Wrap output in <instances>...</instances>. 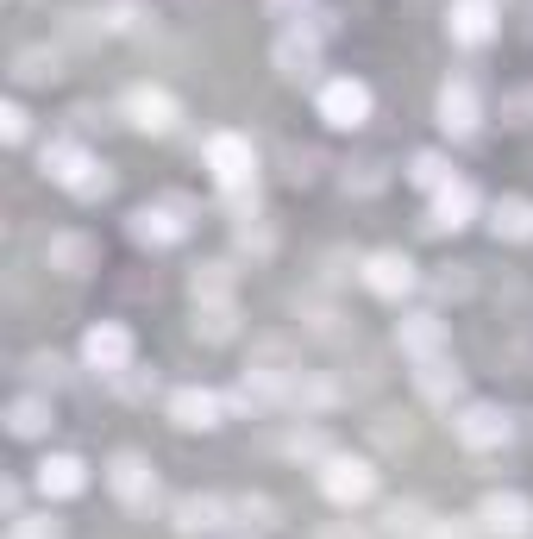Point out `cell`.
<instances>
[{"label": "cell", "instance_id": "6da1fadb", "mask_svg": "<svg viewBox=\"0 0 533 539\" xmlns=\"http://www.w3.org/2000/svg\"><path fill=\"white\" fill-rule=\"evenodd\" d=\"M126 358H132V339L120 326H95V333H88V364L95 370H120Z\"/></svg>", "mask_w": 533, "mask_h": 539}, {"label": "cell", "instance_id": "7a4b0ae2", "mask_svg": "<svg viewBox=\"0 0 533 539\" xmlns=\"http://www.w3.org/2000/svg\"><path fill=\"white\" fill-rule=\"evenodd\" d=\"M364 107H370V95H364L358 82H333V88H327V120H333V126H358Z\"/></svg>", "mask_w": 533, "mask_h": 539}, {"label": "cell", "instance_id": "3957f363", "mask_svg": "<svg viewBox=\"0 0 533 539\" xmlns=\"http://www.w3.org/2000/svg\"><path fill=\"white\" fill-rule=\"evenodd\" d=\"M214 176L226 182V189H239V182L251 176V151L239 145V138H214Z\"/></svg>", "mask_w": 533, "mask_h": 539}, {"label": "cell", "instance_id": "277c9868", "mask_svg": "<svg viewBox=\"0 0 533 539\" xmlns=\"http://www.w3.org/2000/svg\"><path fill=\"white\" fill-rule=\"evenodd\" d=\"M38 489H44V496H51V489H57V496H76V489H82V464L76 458H44L38 464Z\"/></svg>", "mask_w": 533, "mask_h": 539}, {"label": "cell", "instance_id": "5b68a950", "mask_svg": "<svg viewBox=\"0 0 533 539\" xmlns=\"http://www.w3.org/2000/svg\"><path fill=\"white\" fill-rule=\"evenodd\" d=\"M327 489H333L339 502H358L364 489H370V471H364V464H333V477H327Z\"/></svg>", "mask_w": 533, "mask_h": 539}, {"label": "cell", "instance_id": "8992f818", "mask_svg": "<svg viewBox=\"0 0 533 539\" xmlns=\"http://www.w3.org/2000/svg\"><path fill=\"white\" fill-rule=\"evenodd\" d=\"M439 113H446V126L471 132V126H477V101H471V88H446V101H439Z\"/></svg>", "mask_w": 533, "mask_h": 539}, {"label": "cell", "instance_id": "52a82bcc", "mask_svg": "<svg viewBox=\"0 0 533 539\" xmlns=\"http://www.w3.org/2000/svg\"><path fill=\"white\" fill-rule=\"evenodd\" d=\"M370 289H383V295L408 289V257H377V264H370Z\"/></svg>", "mask_w": 533, "mask_h": 539}, {"label": "cell", "instance_id": "ba28073f", "mask_svg": "<svg viewBox=\"0 0 533 539\" xmlns=\"http://www.w3.org/2000/svg\"><path fill=\"white\" fill-rule=\"evenodd\" d=\"M176 420L182 427H214V395H176Z\"/></svg>", "mask_w": 533, "mask_h": 539}, {"label": "cell", "instance_id": "9c48e42d", "mask_svg": "<svg viewBox=\"0 0 533 539\" xmlns=\"http://www.w3.org/2000/svg\"><path fill=\"white\" fill-rule=\"evenodd\" d=\"M496 232H515V239H521V232H533V207L527 201H502L496 207Z\"/></svg>", "mask_w": 533, "mask_h": 539}, {"label": "cell", "instance_id": "30bf717a", "mask_svg": "<svg viewBox=\"0 0 533 539\" xmlns=\"http://www.w3.org/2000/svg\"><path fill=\"white\" fill-rule=\"evenodd\" d=\"M132 113H138V126H170V101L164 95H145V88L132 95Z\"/></svg>", "mask_w": 533, "mask_h": 539}, {"label": "cell", "instance_id": "8fae6325", "mask_svg": "<svg viewBox=\"0 0 533 539\" xmlns=\"http://www.w3.org/2000/svg\"><path fill=\"white\" fill-rule=\"evenodd\" d=\"M113 489H120V496H145V464L120 458V464H113Z\"/></svg>", "mask_w": 533, "mask_h": 539}, {"label": "cell", "instance_id": "7c38bea8", "mask_svg": "<svg viewBox=\"0 0 533 539\" xmlns=\"http://www.w3.org/2000/svg\"><path fill=\"white\" fill-rule=\"evenodd\" d=\"M496 433H502V420H496L490 408H471V414H465V439H471V445H490Z\"/></svg>", "mask_w": 533, "mask_h": 539}, {"label": "cell", "instance_id": "4fadbf2b", "mask_svg": "<svg viewBox=\"0 0 533 539\" xmlns=\"http://www.w3.org/2000/svg\"><path fill=\"white\" fill-rule=\"evenodd\" d=\"M458 214H471V189H465V182L439 195V226H458Z\"/></svg>", "mask_w": 533, "mask_h": 539}, {"label": "cell", "instance_id": "5bb4252c", "mask_svg": "<svg viewBox=\"0 0 533 539\" xmlns=\"http://www.w3.org/2000/svg\"><path fill=\"white\" fill-rule=\"evenodd\" d=\"M483 32H490V19H483V0H465V7H458V38H483Z\"/></svg>", "mask_w": 533, "mask_h": 539}, {"label": "cell", "instance_id": "9a60e30c", "mask_svg": "<svg viewBox=\"0 0 533 539\" xmlns=\"http://www.w3.org/2000/svg\"><path fill=\"white\" fill-rule=\"evenodd\" d=\"M490 527L521 533V527H527V508H521V502H490Z\"/></svg>", "mask_w": 533, "mask_h": 539}, {"label": "cell", "instance_id": "2e32d148", "mask_svg": "<svg viewBox=\"0 0 533 539\" xmlns=\"http://www.w3.org/2000/svg\"><path fill=\"white\" fill-rule=\"evenodd\" d=\"M44 414H51L44 402H19L13 408V433H44Z\"/></svg>", "mask_w": 533, "mask_h": 539}, {"label": "cell", "instance_id": "e0dca14e", "mask_svg": "<svg viewBox=\"0 0 533 539\" xmlns=\"http://www.w3.org/2000/svg\"><path fill=\"white\" fill-rule=\"evenodd\" d=\"M132 232H138V239H176V226H170L164 214H151V207L138 214V226H132Z\"/></svg>", "mask_w": 533, "mask_h": 539}, {"label": "cell", "instance_id": "ac0fdd59", "mask_svg": "<svg viewBox=\"0 0 533 539\" xmlns=\"http://www.w3.org/2000/svg\"><path fill=\"white\" fill-rule=\"evenodd\" d=\"M51 257L57 264H88V245L82 239H51Z\"/></svg>", "mask_w": 533, "mask_h": 539}, {"label": "cell", "instance_id": "d6986e66", "mask_svg": "<svg viewBox=\"0 0 533 539\" xmlns=\"http://www.w3.org/2000/svg\"><path fill=\"white\" fill-rule=\"evenodd\" d=\"M13 539H57V527H51V521H19Z\"/></svg>", "mask_w": 533, "mask_h": 539}, {"label": "cell", "instance_id": "ffe728a7", "mask_svg": "<svg viewBox=\"0 0 533 539\" xmlns=\"http://www.w3.org/2000/svg\"><path fill=\"white\" fill-rule=\"evenodd\" d=\"M414 176H421V182H439L446 170H439V157H421V163H414Z\"/></svg>", "mask_w": 533, "mask_h": 539}]
</instances>
